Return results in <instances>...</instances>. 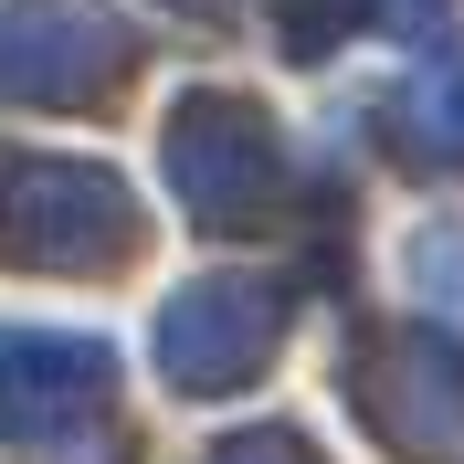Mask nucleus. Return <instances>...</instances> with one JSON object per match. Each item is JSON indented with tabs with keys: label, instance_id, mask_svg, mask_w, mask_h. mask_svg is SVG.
I'll return each instance as SVG.
<instances>
[{
	"label": "nucleus",
	"instance_id": "nucleus-8",
	"mask_svg": "<svg viewBox=\"0 0 464 464\" xmlns=\"http://www.w3.org/2000/svg\"><path fill=\"white\" fill-rule=\"evenodd\" d=\"M359 22L391 32V43H433V32H443V0H359Z\"/></svg>",
	"mask_w": 464,
	"mask_h": 464
},
{
	"label": "nucleus",
	"instance_id": "nucleus-10",
	"mask_svg": "<svg viewBox=\"0 0 464 464\" xmlns=\"http://www.w3.org/2000/svg\"><path fill=\"white\" fill-rule=\"evenodd\" d=\"M275 11H285L295 53H327V22H338V0H275Z\"/></svg>",
	"mask_w": 464,
	"mask_h": 464
},
{
	"label": "nucleus",
	"instance_id": "nucleus-6",
	"mask_svg": "<svg viewBox=\"0 0 464 464\" xmlns=\"http://www.w3.org/2000/svg\"><path fill=\"white\" fill-rule=\"evenodd\" d=\"M116 401V359L95 338H63V327H11L0 338V433L53 454L85 422H106Z\"/></svg>",
	"mask_w": 464,
	"mask_h": 464
},
{
	"label": "nucleus",
	"instance_id": "nucleus-9",
	"mask_svg": "<svg viewBox=\"0 0 464 464\" xmlns=\"http://www.w3.org/2000/svg\"><path fill=\"white\" fill-rule=\"evenodd\" d=\"M201 464H317L295 433H232V443H211Z\"/></svg>",
	"mask_w": 464,
	"mask_h": 464
},
{
	"label": "nucleus",
	"instance_id": "nucleus-5",
	"mask_svg": "<svg viewBox=\"0 0 464 464\" xmlns=\"http://www.w3.org/2000/svg\"><path fill=\"white\" fill-rule=\"evenodd\" d=\"M138 32L106 0H0V95L11 106H95L127 85Z\"/></svg>",
	"mask_w": 464,
	"mask_h": 464
},
{
	"label": "nucleus",
	"instance_id": "nucleus-4",
	"mask_svg": "<svg viewBox=\"0 0 464 464\" xmlns=\"http://www.w3.org/2000/svg\"><path fill=\"white\" fill-rule=\"evenodd\" d=\"M348 401H359V422H370L391 454H454L464 443V338L433 317L411 327H380V338H359V359H348Z\"/></svg>",
	"mask_w": 464,
	"mask_h": 464
},
{
	"label": "nucleus",
	"instance_id": "nucleus-1",
	"mask_svg": "<svg viewBox=\"0 0 464 464\" xmlns=\"http://www.w3.org/2000/svg\"><path fill=\"white\" fill-rule=\"evenodd\" d=\"M148 211L138 190L95 159H53V148H0V254L32 275H116L138 264Z\"/></svg>",
	"mask_w": 464,
	"mask_h": 464
},
{
	"label": "nucleus",
	"instance_id": "nucleus-3",
	"mask_svg": "<svg viewBox=\"0 0 464 464\" xmlns=\"http://www.w3.org/2000/svg\"><path fill=\"white\" fill-rule=\"evenodd\" d=\"M275 348H285V285L275 275H190L159 306V370L190 401H222V391L264 380Z\"/></svg>",
	"mask_w": 464,
	"mask_h": 464
},
{
	"label": "nucleus",
	"instance_id": "nucleus-2",
	"mask_svg": "<svg viewBox=\"0 0 464 464\" xmlns=\"http://www.w3.org/2000/svg\"><path fill=\"white\" fill-rule=\"evenodd\" d=\"M159 169H169L179 211H190L201 232H243V222H264L275 179H285V138H275L264 95L190 85L169 106V127H159Z\"/></svg>",
	"mask_w": 464,
	"mask_h": 464
},
{
	"label": "nucleus",
	"instance_id": "nucleus-7",
	"mask_svg": "<svg viewBox=\"0 0 464 464\" xmlns=\"http://www.w3.org/2000/svg\"><path fill=\"white\" fill-rule=\"evenodd\" d=\"M391 148L422 179H464V53H433L391 95Z\"/></svg>",
	"mask_w": 464,
	"mask_h": 464
}]
</instances>
